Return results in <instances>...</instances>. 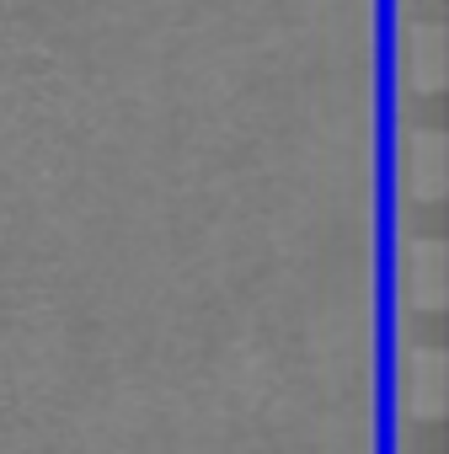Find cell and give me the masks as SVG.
<instances>
[{"label": "cell", "mask_w": 449, "mask_h": 454, "mask_svg": "<svg viewBox=\"0 0 449 454\" xmlns=\"http://www.w3.org/2000/svg\"><path fill=\"white\" fill-rule=\"evenodd\" d=\"M401 395L417 417H433L444 406V348L433 342H412L401 358Z\"/></svg>", "instance_id": "obj_2"}, {"label": "cell", "mask_w": 449, "mask_h": 454, "mask_svg": "<svg viewBox=\"0 0 449 454\" xmlns=\"http://www.w3.org/2000/svg\"><path fill=\"white\" fill-rule=\"evenodd\" d=\"M401 289L422 310L444 300V241L438 236H406L401 241Z\"/></svg>", "instance_id": "obj_1"}, {"label": "cell", "mask_w": 449, "mask_h": 454, "mask_svg": "<svg viewBox=\"0 0 449 454\" xmlns=\"http://www.w3.org/2000/svg\"><path fill=\"white\" fill-rule=\"evenodd\" d=\"M406 187L417 198H438L444 192V134L433 123H417L406 134Z\"/></svg>", "instance_id": "obj_4"}, {"label": "cell", "mask_w": 449, "mask_h": 454, "mask_svg": "<svg viewBox=\"0 0 449 454\" xmlns=\"http://www.w3.org/2000/svg\"><path fill=\"white\" fill-rule=\"evenodd\" d=\"M401 49H406V81L433 91L444 81V22L438 17H417L401 27Z\"/></svg>", "instance_id": "obj_3"}]
</instances>
